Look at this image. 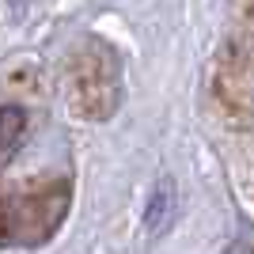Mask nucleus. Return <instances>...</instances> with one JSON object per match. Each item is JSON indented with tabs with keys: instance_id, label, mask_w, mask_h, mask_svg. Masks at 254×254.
Returning a JSON list of instances; mask_svg holds the SVG:
<instances>
[{
	"instance_id": "1",
	"label": "nucleus",
	"mask_w": 254,
	"mask_h": 254,
	"mask_svg": "<svg viewBox=\"0 0 254 254\" xmlns=\"http://www.w3.org/2000/svg\"><path fill=\"white\" fill-rule=\"evenodd\" d=\"M68 182H31L0 193V247H38L68 212Z\"/></svg>"
},
{
	"instance_id": "2",
	"label": "nucleus",
	"mask_w": 254,
	"mask_h": 254,
	"mask_svg": "<svg viewBox=\"0 0 254 254\" xmlns=\"http://www.w3.org/2000/svg\"><path fill=\"white\" fill-rule=\"evenodd\" d=\"M171 216H175V186L163 179V182L156 186V193H152L148 209H144V228H148L152 235H159L163 228H167Z\"/></svg>"
},
{
	"instance_id": "3",
	"label": "nucleus",
	"mask_w": 254,
	"mask_h": 254,
	"mask_svg": "<svg viewBox=\"0 0 254 254\" xmlns=\"http://www.w3.org/2000/svg\"><path fill=\"white\" fill-rule=\"evenodd\" d=\"M23 126H27V118H23L19 106H0V156H8L19 144Z\"/></svg>"
},
{
	"instance_id": "4",
	"label": "nucleus",
	"mask_w": 254,
	"mask_h": 254,
	"mask_svg": "<svg viewBox=\"0 0 254 254\" xmlns=\"http://www.w3.org/2000/svg\"><path fill=\"white\" fill-rule=\"evenodd\" d=\"M224 254H254V232H243V235H239V239H235V243L228 247Z\"/></svg>"
}]
</instances>
